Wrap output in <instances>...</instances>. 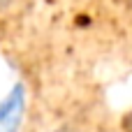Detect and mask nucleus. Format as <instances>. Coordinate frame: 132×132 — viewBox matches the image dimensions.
I'll use <instances>...</instances> for the list:
<instances>
[{"label": "nucleus", "instance_id": "nucleus-1", "mask_svg": "<svg viewBox=\"0 0 132 132\" xmlns=\"http://www.w3.org/2000/svg\"><path fill=\"white\" fill-rule=\"evenodd\" d=\"M14 2H16V0H0V14L9 12V9L14 7Z\"/></svg>", "mask_w": 132, "mask_h": 132}, {"label": "nucleus", "instance_id": "nucleus-2", "mask_svg": "<svg viewBox=\"0 0 132 132\" xmlns=\"http://www.w3.org/2000/svg\"><path fill=\"white\" fill-rule=\"evenodd\" d=\"M51 132H81V130H77L72 125H60V128H56V130H51Z\"/></svg>", "mask_w": 132, "mask_h": 132}, {"label": "nucleus", "instance_id": "nucleus-3", "mask_svg": "<svg viewBox=\"0 0 132 132\" xmlns=\"http://www.w3.org/2000/svg\"><path fill=\"white\" fill-rule=\"evenodd\" d=\"M123 5H128V7H130V12H132V0H123Z\"/></svg>", "mask_w": 132, "mask_h": 132}]
</instances>
